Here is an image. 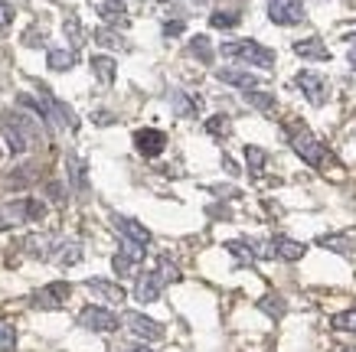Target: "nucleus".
I'll use <instances>...</instances> for the list:
<instances>
[{
	"mask_svg": "<svg viewBox=\"0 0 356 352\" xmlns=\"http://www.w3.org/2000/svg\"><path fill=\"white\" fill-rule=\"evenodd\" d=\"M291 124H294V128H288V137H291L294 153H298V157H301L307 167H324L327 147L317 137H314L311 131L304 128V121H301V124H298V121H291Z\"/></svg>",
	"mask_w": 356,
	"mask_h": 352,
	"instance_id": "1",
	"label": "nucleus"
},
{
	"mask_svg": "<svg viewBox=\"0 0 356 352\" xmlns=\"http://www.w3.org/2000/svg\"><path fill=\"white\" fill-rule=\"evenodd\" d=\"M46 215V206L40 199H17V203H3L0 206V232L13 228L23 222H40Z\"/></svg>",
	"mask_w": 356,
	"mask_h": 352,
	"instance_id": "2",
	"label": "nucleus"
},
{
	"mask_svg": "<svg viewBox=\"0 0 356 352\" xmlns=\"http://www.w3.org/2000/svg\"><path fill=\"white\" fill-rule=\"evenodd\" d=\"M222 56L229 59H242L248 65H261V69H271L275 65V53L268 46L255 43V40H236V43H222Z\"/></svg>",
	"mask_w": 356,
	"mask_h": 352,
	"instance_id": "3",
	"label": "nucleus"
},
{
	"mask_svg": "<svg viewBox=\"0 0 356 352\" xmlns=\"http://www.w3.org/2000/svg\"><path fill=\"white\" fill-rule=\"evenodd\" d=\"M33 124H36V121H30V117H23V115L3 117V140H7V147H10L13 153H26V150H30V140H33V134H36Z\"/></svg>",
	"mask_w": 356,
	"mask_h": 352,
	"instance_id": "4",
	"label": "nucleus"
},
{
	"mask_svg": "<svg viewBox=\"0 0 356 352\" xmlns=\"http://www.w3.org/2000/svg\"><path fill=\"white\" fill-rule=\"evenodd\" d=\"M304 0H271L268 3V17L278 26H294L304 20Z\"/></svg>",
	"mask_w": 356,
	"mask_h": 352,
	"instance_id": "5",
	"label": "nucleus"
},
{
	"mask_svg": "<svg viewBox=\"0 0 356 352\" xmlns=\"http://www.w3.org/2000/svg\"><path fill=\"white\" fill-rule=\"evenodd\" d=\"M79 323H82L86 330H92V333H115L121 320L105 307H86L82 313H79Z\"/></svg>",
	"mask_w": 356,
	"mask_h": 352,
	"instance_id": "6",
	"label": "nucleus"
},
{
	"mask_svg": "<svg viewBox=\"0 0 356 352\" xmlns=\"http://www.w3.org/2000/svg\"><path fill=\"white\" fill-rule=\"evenodd\" d=\"M124 326H128L138 340H144V342H157V340H163V326L157 320H151V317H144V313H124Z\"/></svg>",
	"mask_w": 356,
	"mask_h": 352,
	"instance_id": "7",
	"label": "nucleus"
},
{
	"mask_svg": "<svg viewBox=\"0 0 356 352\" xmlns=\"http://www.w3.org/2000/svg\"><path fill=\"white\" fill-rule=\"evenodd\" d=\"M69 294H72V287H69L65 280H53V284H46V287H40L36 294H33V307L56 310V307H63L65 300H69Z\"/></svg>",
	"mask_w": 356,
	"mask_h": 352,
	"instance_id": "8",
	"label": "nucleus"
},
{
	"mask_svg": "<svg viewBox=\"0 0 356 352\" xmlns=\"http://www.w3.org/2000/svg\"><path fill=\"white\" fill-rule=\"evenodd\" d=\"M134 147H138V153L147 157V160H151V157H161L163 147H167V134L157 128H140V131H134Z\"/></svg>",
	"mask_w": 356,
	"mask_h": 352,
	"instance_id": "9",
	"label": "nucleus"
},
{
	"mask_svg": "<svg viewBox=\"0 0 356 352\" xmlns=\"http://www.w3.org/2000/svg\"><path fill=\"white\" fill-rule=\"evenodd\" d=\"M298 88H301L304 95H307V101L311 105H324L327 101V82H324V75H317V72H298Z\"/></svg>",
	"mask_w": 356,
	"mask_h": 352,
	"instance_id": "10",
	"label": "nucleus"
},
{
	"mask_svg": "<svg viewBox=\"0 0 356 352\" xmlns=\"http://www.w3.org/2000/svg\"><path fill=\"white\" fill-rule=\"evenodd\" d=\"M161 290H163V280L157 278V271H147V274H140L138 284H134V300L154 303V300L161 297Z\"/></svg>",
	"mask_w": 356,
	"mask_h": 352,
	"instance_id": "11",
	"label": "nucleus"
},
{
	"mask_svg": "<svg viewBox=\"0 0 356 352\" xmlns=\"http://www.w3.org/2000/svg\"><path fill=\"white\" fill-rule=\"evenodd\" d=\"M86 287L92 290V294H98L102 300H108V303H124V287L121 284H115V280H105V278H88Z\"/></svg>",
	"mask_w": 356,
	"mask_h": 352,
	"instance_id": "12",
	"label": "nucleus"
},
{
	"mask_svg": "<svg viewBox=\"0 0 356 352\" xmlns=\"http://www.w3.org/2000/svg\"><path fill=\"white\" fill-rule=\"evenodd\" d=\"M294 56L301 59H311V62H330V49H327L317 36H307V40H298L294 43Z\"/></svg>",
	"mask_w": 356,
	"mask_h": 352,
	"instance_id": "13",
	"label": "nucleus"
},
{
	"mask_svg": "<svg viewBox=\"0 0 356 352\" xmlns=\"http://www.w3.org/2000/svg\"><path fill=\"white\" fill-rule=\"evenodd\" d=\"M115 225H118L121 238H131V242H138V245H151V232L138 222V219H128V215H115Z\"/></svg>",
	"mask_w": 356,
	"mask_h": 352,
	"instance_id": "14",
	"label": "nucleus"
},
{
	"mask_svg": "<svg viewBox=\"0 0 356 352\" xmlns=\"http://www.w3.org/2000/svg\"><path fill=\"white\" fill-rule=\"evenodd\" d=\"M216 78H219V82H226V85L245 88V92H252V88H259V75L245 72V69H219Z\"/></svg>",
	"mask_w": 356,
	"mask_h": 352,
	"instance_id": "15",
	"label": "nucleus"
},
{
	"mask_svg": "<svg viewBox=\"0 0 356 352\" xmlns=\"http://www.w3.org/2000/svg\"><path fill=\"white\" fill-rule=\"evenodd\" d=\"M76 49H65V46H53L49 53H46V65L53 69V72H69L72 65H76Z\"/></svg>",
	"mask_w": 356,
	"mask_h": 352,
	"instance_id": "16",
	"label": "nucleus"
},
{
	"mask_svg": "<svg viewBox=\"0 0 356 352\" xmlns=\"http://www.w3.org/2000/svg\"><path fill=\"white\" fill-rule=\"evenodd\" d=\"M317 245H321V248H330V251H337V255H343V258H350L356 251V242H353V238H350V235H340V232L321 235V238H317Z\"/></svg>",
	"mask_w": 356,
	"mask_h": 352,
	"instance_id": "17",
	"label": "nucleus"
},
{
	"mask_svg": "<svg viewBox=\"0 0 356 352\" xmlns=\"http://www.w3.org/2000/svg\"><path fill=\"white\" fill-rule=\"evenodd\" d=\"M170 105H173V111H177L180 117H196L200 115V108H203V101H200L196 95H186V92H173Z\"/></svg>",
	"mask_w": 356,
	"mask_h": 352,
	"instance_id": "18",
	"label": "nucleus"
},
{
	"mask_svg": "<svg viewBox=\"0 0 356 352\" xmlns=\"http://www.w3.org/2000/svg\"><path fill=\"white\" fill-rule=\"evenodd\" d=\"M92 72H95V78L102 82V85H111L115 82V75H118V65H115V59L111 56H92Z\"/></svg>",
	"mask_w": 356,
	"mask_h": 352,
	"instance_id": "19",
	"label": "nucleus"
},
{
	"mask_svg": "<svg viewBox=\"0 0 356 352\" xmlns=\"http://www.w3.org/2000/svg\"><path fill=\"white\" fill-rule=\"evenodd\" d=\"M82 242H65V245L56 248V265L59 267H76L79 261H82Z\"/></svg>",
	"mask_w": 356,
	"mask_h": 352,
	"instance_id": "20",
	"label": "nucleus"
},
{
	"mask_svg": "<svg viewBox=\"0 0 356 352\" xmlns=\"http://www.w3.org/2000/svg\"><path fill=\"white\" fill-rule=\"evenodd\" d=\"M98 10H102V20L111 23V26H128V10H124L121 0H105Z\"/></svg>",
	"mask_w": 356,
	"mask_h": 352,
	"instance_id": "21",
	"label": "nucleus"
},
{
	"mask_svg": "<svg viewBox=\"0 0 356 352\" xmlns=\"http://www.w3.org/2000/svg\"><path fill=\"white\" fill-rule=\"evenodd\" d=\"M271 242H275V255L281 261H301L304 251H307L301 242H291V238H271Z\"/></svg>",
	"mask_w": 356,
	"mask_h": 352,
	"instance_id": "22",
	"label": "nucleus"
},
{
	"mask_svg": "<svg viewBox=\"0 0 356 352\" xmlns=\"http://www.w3.org/2000/svg\"><path fill=\"white\" fill-rule=\"evenodd\" d=\"M226 251H229L232 258H236V265H238V267L255 265V248L248 245V242H226Z\"/></svg>",
	"mask_w": 356,
	"mask_h": 352,
	"instance_id": "23",
	"label": "nucleus"
},
{
	"mask_svg": "<svg viewBox=\"0 0 356 352\" xmlns=\"http://www.w3.org/2000/svg\"><path fill=\"white\" fill-rule=\"evenodd\" d=\"M245 163H248V173H252V176H259L261 167L268 163V153H265L261 147H255V144H248L245 147Z\"/></svg>",
	"mask_w": 356,
	"mask_h": 352,
	"instance_id": "24",
	"label": "nucleus"
},
{
	"mask_svg": "<svg viewBox=\"0 0 356 352\" xmlns=\"http://www.w3.org/2000/svg\"><path fill=\"white\" fill-rule=\"evenodd\" d=\"M245 101L252 108H259V111H275V95H268V92H259V88L245 92Z\"/></svg>",
	"mask_w": 356,
	"mask_h": 352,
	"instance_id": "25",
	"label": "nucleus"
},
{
	"mask_svg": "<svg viewBox=\"0 0 356 352\" xmlns=\"http://www.w3.org/2000/svg\"><path fill=\"white\" fill-rule=\"evenodd\" d=\"M190 53H193L200 62H206V65L213 62V46H209L206 36H193V40H190Z\"/></svg>",
	"mask_w": 356,
	"mask_h": 352,
	"instance_id": "26",
	"label": "nucleus"
},
{
	"mask_svg": "<svg viewBox=\"0 0 356 352\" xmlns=\"http://www.w3.org/2000/svg\"><path fill=\"white\" fill-rule=\"evenodd\" d=\"M95 43L98 46H108V49H124V40H121L115 30H108V26H98V30H95Z\"/></svg>",
	"mask_w": 356,
	"mask_h": 352,
	"instance_id": "27",
	"label": "nucleus"
},
{
	"mask_svg": "<svg viewBox=\"0 0 356 352\" xmlns=\"http://www.w3.org/2000/svg\"><path fill=\"white\" fill-rule=\"evenodd\" d=\"M206 134H213V137H229L232 128H229V117L226 115H213L206 121Z\"/></svg>",
	"mask_w": 356,
	"mask_h": 352,
	"instance_id": "28",
	"label": "nucleus"
},
{
	"mask_svg": "<svg viewBox=\"0 0 356 352\" xmlns=\"http://www.w3.org/2000/svg\"><path fill=\"white\" fill-rule=\"evenodd\" d=\"M157 278H161L163 284H177V280H180V267L173 265L170 258H161V261H157Z\"/></svg>",
	"mask_w": 356,
	"mask_h": 352,
	"instance_id": "29",
	"label": "nucleus"
},
{
	"mask_svg": "<svg viewBox=\"0 0 356 352\" xmlns=\"http://www.w3.org/2000/svg\"><path fill=\"white\" fill-rule=\"evenodd\" d=\"M63 30H65V36H69V43H72V46H82V43H86V30H82V23H79L76 17H65Z\"/></svg>",
	"mask_w": 356,
	"mask_h": 352,
	"instance_id": "30",
	"label": "nucleus"
},
{
	"mask_svg": "<svg viewBox=\"0 0 356 352\" xmlns=\"http://www.w3.org/2000/svg\"><path fill=\"white\" fill-rule=\"evenodd\" d=\"M236 23H238V13H232V10H216L209 17V26H213V30H232Z\"/></svg>",
	"mask_w": 356,
	"mask_h": 352,
	"instance_id": "31",
	"label": "nucleus"
},
{
	"mask_svg": "<svg viewBox=\"0 0 356 352\" xmlns=\"http://www.w3.org/2000/svg\"><path fill=\"white\" fill-rule=\"evenodd\" d=\"M330 326L340 333H356V310H346V313H337L334 320H330Z\"/></svg>",
	"mask_w": 356,
	"mask_h": 352,
	"instance_id": "32",
	"label": "nucleus"
},
{
	"mask_svg": "<svg viewBox=\"0 0 356 352\" xmlns=\"http://www.w3.org/2000/svg\"><path fill=\"white\" fill-rule=\"evenodd\" d=\"M111 265H115V271H118V278H131V274L138 271V261H131V258L121 255V251L111 258Z\"/></svg>",
	"mask_w": 356,
	"mask_h": 352,
	"instance_id": "33",
	"label": "nucleus"
},
{
	"mask_svg": "<svg viewBox=\"0 0 356 352\" xmlns=\"http://www.w3.org/2000/svg\"><path fill=\"white\" fill-rule=\"evenodd\" d=\"M69 173H72V186L86 190V163L79 160V157H69Z\"/></svg>",
	"mask_w": 356,
	"mask_h": 352,
	"instance_id": "34",
	"label": "nucleus"
},
{
	"mask_svg": "<svg viewBox=\"0 0 356 352\" xmlns=\"http://www.w3.org/2000/svg\"><path fill=\"white\" fill-rule=\"evenodd\" d=\"M17 346V333H13L10 323H0V352H13Z\"/></svg>",
	"mask_w": 356,
	"mask_h": 352,
	"instance_id": "35",
	"label": "nucleus"
},
{
	"mask_svg": "<svg viewBox=\"0 0 356 352\" xmlns=\"http://www.w3.org/2000/svg\"><path fill=\"white\" fill-rule=\"evenodd\" d=\"M259 307L265 310L268 317H284V300H281V297H265Z\"/></svg>",
	"mask_w": 356,
	"mask_h": 352,
	"instance_id": "36",
	"label": "nucleus"
},
{
	"mask_svg": "<svg viewBox=\"0 0 356 352\" xmlns=\"http://www.w3.org/2000/svg\"><path fill=\"white\" fill-rule=\"evenodd\" d=\"M121 255H128L131 261H140V258H144V245L131 242V238H121Z\"/></svg>",
	"mask_w": 356,
	"mask_h": 352,
	"instance_id": "37",
	"label": "nucleus"
},
{
	"mask_svg": "<svg viewBox=\"0 0 356 352\" xmlns=\"http://www.w3.org/2000/svg\"><path fill=\"white\" fill-rule=\"evenodd\" d=\"M23 43H26V46H43V30H36V26H33V30H26V33H23Z\"/></svg>",
	"mask_w": 356,
	"mask_h": 352,
	"instance_id": "38",
	"label": "nucleus"
},
{
	"mask_svg": "<svg viewBox=\"0 0 356 352\" xmlns=\"http://www.w3.org/2000/svg\"><path fill=\"white\" fill-rule=\"evenodd\" d=\"M13 23V7L7 0H0V26H10Z\"/></svg>",
	"mask_w": 356,
	"mask_h": 352,
	"instance_id": "39",
	"label": "nucleus"
},
{
	"mask_svg": "<svg viewBox=\"0 0 356 352\" xmlns=\"http://www.w3.org/2000/svg\"><path fill=\"white\" fill-rule=\"evenodd\" d=\"M180 33H184V20H167L163 23V36H180Z\"/></svg>",
	"mask_w": 356,
	"mask_h": 352,
	"instance_id": "40",
	"label": "nucleus"
},
{
	"mask_svg": "<svg viewBox=\"0 0 356 352\" xmlns=\"http://www.w3.org/2000/svg\"><path fill=\"white\" fill-rule=\"evenodd\" d=\"M118 352H151L147 346H124V349H118Z\"/></svg>",
	"mask_w": 356,
	"mask_h": 352,
	"instance_id": "41",
	"label": "nucleus"
},
{
	"mask_svg": "<svg viewBox=\"0 0 356 352\" xmlns=\"http://www.w3.org/2000/svg\"><path fill=\"white\" fill-rule=\"evenodd\" d=\"M346 59H350V65H353V72H356V49H350V56H346Z\"/></svg>",
	"mask_w": 356,
	"mask_h": 352,
	"instance_id": "42",
	"label": "nucleus"
},
{
	"mask_svg": "<svg viewBox=\"0 0 356 352\" xmlns=\"http://www.w3.org/2000/svg\"><path fill=\"white\" fill-rule=\"evenodd\" d=\"M193 3H196V7H203V3H206V0H193Z\"/></svg>",
	"mask_w": 356,
	"mask_h": 352,
	"instance_id": "43",
	"label": "nucleus"
},
{
	"mask_svg": "<svg viewBox=\"0 0 356 352\" xmlns=\"http://www.w3.org/2000/svg\"><path fill=\"white\" fill-rule=\"evenodd\" d=\"M343 352H356V346H350V349H343Z\"/></svg>",
	"mask_w": 356,
	"mask_h": 352,
	"instance_id": "44",
	"label": "nucleus"
},
{
	"mask_svg": "<svg viewBox=\"0 0 356 352\" xmlns=\"http://www.w3.org/2000/svg\"><path fill=\"white\" fill-rule=\"evenodd\" d=\"M161 3H167V0H161Z\"/></svg>",
	"mask_w": 356,
	"mask_h": 352,
	"instance_id": "45",
	"label": "nucleus"
}]
</instances>
